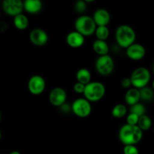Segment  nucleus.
I'll use <instances>...</instances> for the list:
<instances>
[{
  "instance_id": "nucleus-1",
  "label": "nucleus",
  "mask_w": 154,
  "mask_h": 154,
  "mask_svg": "<svg viewBox=\"0 0 154 154\" xmlns=\"http://www.w3.org/2000/svg\"><path fill=\"white\" fill-rule=\"evenodd\" d=\"M118 137L120 142L124 146L135 145L142 139L143 132L138 126L124 124L119 130Z\"/></svg>"
},
{
  "instance_id": "nucleus-2",
  "label": "nucleus",
  "mask_w": 154,
  "mask_h": 154,
  "mask_svg": "<svg viewBox=\"0 0 154 154\" xmlns=\"http://www.w3.org/2000/svg\"><path fill=\"white\" fill-rule=\"evenodd\" d=\"M115 39L116 42L120 48L126 49L135 42L136 33L130 26L123 24L119 26L116 29Z\"/></svg>"
},
{
  "instance_id": "nucleus-3",
  "label": "nucleus",
  "mask_w": 154,
  "mask_h": 154,
  "mask_svg": "<svg viewBox=\"0 0 154 154\" xmlns=\"http://www.w3.org/2000/svg\"><path fill=\"white\" fill-rule=\"evenodd\" d=\"M105 87L102 83L93 81L85 85L83 94L84 96V99L90 102H96L100 101L105 96Z\"/></svg>"
},
{
  "instance_id": "nucleus-4",
  "label": "nucleus",
  "mask_w": 154,
  "mask_h": 154,
  "mask_svg": "<svg viewBox=\"0 0 154 154\" xmlns=\"http://www.w3.org/2000/svg\"><path fill=\"white\" fill-rule=\"evenodd\" d=\"M129 78L133 88L140 90L147 87L151 79V74L147 68L139 67L132 72Z\"/></svg>"
},
{
  "instance_id": "nucleus-5",
  "label": "nucleus",
  "mask_w": 154,
  "mask_h": 154,
  "mask_svg": "<svg viewBox=\"0 0 154 154\" xmlns=\"http://www.w3.org/2000/svg\"><path fill=\"white\" fill-rule=\"evenodd\" d=\"M75 31L82 35L84 37H86L94 34L96 25L92 17L88 15H81L75 20Z\"/></svg>"
},
{
  "instance_id": "nucleus-6",
  "label": "nucleus",
  "mask_w": 154,
  "mask_h": 154,
  "mask_svg": "<svg viewBox=\"0 0 154 154\" xmlns=\"http://www.w3.org/2000/svg\"><path fill=\"white\" fill-rule=\"evenodd\" d=\"M71 110L77 117L85 118L91 114L92 105L91 103L84 98H78L72 102Z\"/></svg>"
},
{
  "instance_id": "nucleus-7",
  "label": "nucleus",
  "mask_w": 154,
  "mask_h": 154,
  "mask_svg": "<svg viewBox=\"0 0 154 154\" xmlns=\"http://www.w3.org/2000/svg\"><path fill=\"white\" fill-rule=\"evenodd\" d=\"M96 69L99 75L102 76L110 75L114 69V62L110 55L100 56L96 61Z\"/></svg>"
},
{
  "instance_id": "nucleus-8",
  "label": "nucleus",
  "mask_w": 154,
  "mask_h": 154,
  "mask_svg": "<svg viewBox=\"0 0 154 154\" xmlns=\"http://www.w3.org/2000/svg\"><path fill=\"white\" fill-rule=\"evenodd\" d=\"M2 8L6 14L15 17L22 14L23 4L20 0H4L2 3Z\"/></svg>"
},
{
  "instance_id": "nucleus-9",
  "label": "nucleus",
  "mask_w": 154,
  "mask_h": 154,
  "mask_svg": "<svg viewBox=\"0 0 154 154\" xmlns=\"http://www.w3.org/2000/svg\"><path fill=\"white\" fill-rule=\"evenodd\" d=\"M46 82L45 78L41 75H33L28 81L29 91L34 96L41 95L45 90Z\"/></svg>"
},
{
  "instance_id": "nucleus-10",
  "label": "nucleus",
  "mask_w": 154,
  "mask_h": 154,
  "mask_svg": "<svg viewBox=\"0 0 154 154\" xmlns=\"http://www.w3.org/2000/svg\"><path fill=\"white\" fill-rule=\"evenodd\" d=\"M67 99V93L62 87H55L49 94V102L55 107H60L66 103Z\"/></svg>"
},
{
  "instance_id": "nucleus-11",
  "label": "nucleus",
  "mask_w": 154,
  "mask_h": 154,
  "mask_svg": "<svg viewBox=\"0 0 154 154\" xmlns=\"http://www.w3.org/2000/svg\"><path fill=\"white\" fill-rule=\"evenodd\" d=\"M48 35L46 31L41 28H35L29 33V40L34 45L42 47L46 45L48 42Z\"/></svg>"
},
{
  "instance_id": "nucleus-12",
  "label": "nucleus",
  "mask_w": 154,
  "mask_h": 154,
  "mask_svg": "<svg viewBox=\"0 0 154 154\" xmlns=\"http://www.w3.org/2000/svg\"><path fill=\"white\" fill-rule=\"evenodd\" d=\"M126 54L130 60L138 61V60H142L145 57L146 50L142 45L135 42L126 48Z\"/></svg>"
},
{
  "instance_id": "nucleus-13",
  "label": "nucleus",
  "mask_w": 154,
  "mask_h": 154,
  "mask_svg": "<svg viewBox=\"0 0 154 154\" xmlns=\"http://www.w3.org/2000/svg\"><path fill=\"white\" fill-rule=\"evenodd\" d=\"M92 17L96 26H107L111 20V15L109 12L104 8L97 9Z\"/></svg>"
},
{
  "instance_id": "nucleus-14",
  "label": "nucleus",
  "mask_w": 154,
  "mask_h": 154,
  "mask_svg": "<svg viewBox=\"0 0 154 154\" xmlns=\"http://www.w3.org/2000/svg\"><path fill=\"white\" fill-rule=\"evenodd\" d=\"M66 42L69 47L72 48H79L84 45L85 37L76 31H72L66 35Z\"/></svg>"
},
{
  "instance_id": "nucleus-15",
  "label": "nucleus",
  "mask_w": 154,
  "mask_h": 154,
  "mask_svg": "<svg viewBox=\"0 0 154 154\" xmlns=\"http://www.w3.org/2000/svg\"><path fill=\"white\" fill-rule=\"evenodd\" d=\"M23 10L31 14H35L42 11L43 5L40 0H26L23 2Z\"/></svg>"
},
{
  "instance_id": "nucleus-16",
  "label": "nucleus",
  "mask_w": 154,
  "mask_h": 154,
  "mask_svg": "<svg viewBox=\"0 0 154 154\" xmlns=\"http://www.w3.org/2000/svg\"><path fill=\"white\" fill-rule=\"evenodd\" d=\"M125 102L129 106L135 105L138 103L141 100L140 99L139 90L135 88H130L126 91L125 94Z\"/></svg>"
},
{
  "instance_id": "nucleus-17",
  "label": "nucleus",
  "mask_w": 154,
  "mask_h": 154,
  "mask_svg": "<svg viewBox=\"0 0 154 154\" xmlns=\"http://www.w3.org/2000/svg\"><path fill=\"white\" fill-rule=\"evenodd\" d=\"M93 49L99 57L107 55L109 52V46L108 43L105 41H100L97 39L93 43Z\"/></svg>"
},
{
  "instance_id": "nucleus-18",
  "label": "nucleus",
  "mask_w": 154,
  "mask_h": 154,
  "mask_svg": "<svg viewBox=\"0 0 154 154\" xmlns=\"http://www.w3.org/2000/svg\"><path fill=\"white\" fill-rule=\"evenodd\" d=\"M92 75L90 71L85 68H81L78 69L76 72V78L78 83L87 85L90 82H91Z\"/></svg>"
},
{
  "instance_id": "nucleus-19",
  "label": "nucleus",
  "mask_w": 154,
  "mask_h": 154,
  "mask_svg": "<svg viewBox=\"0 0 154 154\" xmlns=\"http://www.w3.org/2000/svg\"><path fill=\"white\" fill-rule=\"evenodd\" d=\"M13 23L14 26L19 30H24L29 26V21L28 17L23 14H20L17 16L14 17Z\"/></svg>"
},
{
  "instance_id": "nucleus-20",
  "label": "nucleus",
  "mask_w": 154,
  "mask_h": 154,
  "mask_svg": "<svg viewBox=\"0 0 154 154\" xmlns=\"http://www.w3.org/2000/svg\"><path fill=\"white\" fill-rule=\"evenodd\" d=\"M138 127L141 131H147L151 128L152 126V120L150 117L144 114L138 118V123H137Z\"/></svg>"
},
{
  "instance_id": "nucleus-21",
  "label": "nucleus",
  "mask_w": 154,
  "mask_h": 154,
  "mask_svg": "<svg viewBox=\"0 0 154 154\" xmlns=\"http://www.w3.org/2000/svg\"><path fill=\"white\" fill-rule=\"evenodd\" d=\"M111 114L114 118H123L127 114V108L123 104H117L113 108Z\"/></svg>"
},
{
  "instance_id": "nucleus-22",
  "label": "nucleus",
  "mask_w": 154,
  "mask_h": 154,
  "mask_svg": "<svg viewBox=\"0 0 154 154\" xmlns=\"http://www.w3.org/2000/svg\"><path fill=\"white\" fill-rule=\"evenodd\" d=\"M94 34L96 35L97 40L106 42L110 35L109 29L108 26H96Z\"/></svg>"
},
{
  "instance_id": "nucleus-23",
  "label": "nucleus",
  "mask_w": 154,
  "mask_h": 154,
  "mask_svg": "<svg viewBox=\"0 0 154 154\" xmlns=\"http://www.w3.org/2000/svg\"><path fill=\"white\" fill-rule=\"evenodd\" d=\"M140 99L144 102H151L153 99L154 93L153 89L149 87H145L139 90Z\"/></svg>"
},
{
  "instance_id": "nucleus-24",
  "label": "nucleus",
  "mask_w": 154,
  "mask_h": 154,
  "mask_svg": "<svg viewBox=\"0 0 154 154\" xmlns=\"http://www.w3.org/2000/svg\"><path fill=\"white\" fill-rule=\"evenodd\" d=\"M129 111H130V113L135 114V115L138 116V117H141V116L145 114L146 108L143 104L138 102V103L131 106L130 110H129Z\"/></svg>"
},
{
  "instance_id": "nucleus-25",
  "label": "nucleus",
  "mask_w": 154,
  "mask_h": 154,
  "mask_svg": "<svg viewBox=\"0 0 154 154\" xmlns=\"http://www.w3.org/2000/svg\"><path fill=\"white\" fill-rule=\"evenodd\" d=\"M138 118L139 117L137 115L132 114V113H129L127 117H126V124L131 125V126H137Z\"/></svg>"
},
{
  "instance_id": "nucleus-26",
  "label": "nucleus",
  "mask_w": 154,
  "mask_h": 154,
  "mask_svg": "<svg viewBox=\"0 0 154 154\" xmlns=\"http://www.w3.org/2000/svg\"><path fill=\"white\" fill-rule=\"evenodd\" d=\"M123 154H139V151L135 145H126L123 148Z\"/></svg>"
},
{
  "instance_id": "nucleus-27",
  "label": "nucleus",
  "mask_w": 154,
  "mask_h": 154,
  "mask_svg": "<svg viewBox=\"0 0 154 154\" xmlns=\"http://www.w3.org/2000/svg\"><path fill=\"white\" fill-rule=\"evenodd\" d=\"M75 10L78 12V13H83L86 11L87 9V2L85 1H82V0H80V1L76 2L75 3Z\"/></svg>"
},
{
  "instance_id": "nucleus-28",
  "label": "nucleus",
  "mask_w": 154,
  "mask_h": 154,
  "mask_svg": "<svg viewBox=\"0 0 154 154\" xmlns=\"http://www.w3.org/2000/svg\"><path fill=\"white\" fill-rule=\"evenodd\" d=\"M84 88H85V85L78 82L75 83L73 86L74 91L76 93H78V94H82V93H84Z\"/></svg>"
},
{
  "instance_id": "nucleus-29",
  "label": "nucleus",
  "mask_w": 154,
  "mask_h": 154,
  "mask_svg": "<svg viewBox=\"0 0 154 154\" xmlns=\"http://www.w3.org/2000/svg\"><path fill=\"white\" fill-rule=\"evenodd\" d=\"M121 86L123 88H129L132 86L131 84L130 78H124L121 81Z\"/></svg>"
},
{
  "instance_id": "nucleus-30",
  "label": "nucleus",
  "mask_w": 154,
  "mask_h": 154,
  "mask_svg": "<svg viewBox=\"0 0 154 154\" xmlns=\"http://www.w3.org/2000/svg\"><path fill=\"white\" fill-rule=\"evenodd\" d=\"M60 108H61V110L64 113H67L69 112V111H71V107H69V105L66 103L63 104L62 106H60Z\"/></svg>"
},
{
  "instance_id": "nucleus-31",
  "label": "nucleus",
  "mask_w": 154,
  "mask_h": 154,
  "mask_svg": "<svg viewBox=\"0 0 154 154\" xmlns=\"http://www.w3.org/2000/svg\"><path fill=\"white\" fill-rule=\"evenodd\" d=\"M10 154H21V153H20L19 151H16V150H15V151H12Z\"/></svg>"
},
{
  "instance_id": "nucleus-32",
  "label": "nucleus",
  "mask_w": 154,
  "mask_h": 154,
  "mask_svg": "<svg viewBox=\"0 0 154 154\" xmlns=\"http://www.w3.org/2000/svg\"><path fill=\"white\" fill-rule=\"evenodd\" d=\"M1 138H2V133L1 132H0V140H1Z\"/></svg>"
},
{
  "instance_id": "nucleus-33",
  "label": "nucleus",
  "mask_w": 154,
  "mask_h": 154,
  "mask_svg": "<svg viewBox=\"0 0 154 154\" xmlns=\"http://www.w3.org/2000/svg\"><path fill=\"white\" fill-rule=\"evenodd\" d=\"M0 120H1V113H0Z\"/></svg>"
}]
</instances>
